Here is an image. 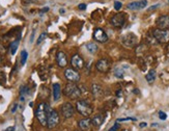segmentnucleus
<instances>
[{"label":"nucleus","instance_id":"f257e3e1","mask_svg":"<svg viewBox=\"0 0 169 131\" xmlns=\"http://www.w3.org/2000/svg\"><path fill=\"white\" fill-rule=\"evenodd\" d=\"M50 109V106L47 103H39L35 109V118L38 119L39 123L42 126H47V121H48V112Z\"/></svg>","mask_w":169,"mask_h":131},{"label":"nucleus","instance_id":"f03ea898","mask_svg":"<svg viewBox=\"0 0 169 131\" xmlns=\"http://www.w3.org/2000/svg\"><path fill=\"white\" fill-rule=\"evenodd\" d=\"M64 96H67L68 98L70 99H73V100L80 98L82 95L80 87H78L76 83H73V82H68V83L65 85L64 90Z\"/></svg>","mask_w":169,"mask_h":131},{"label":"nucleus","instance_id":"7ed1b4c3","mask_svg":"<svg viewBox=\"0 0 169 131\" xmlns=\"http://www.w3.org/2000/svg\"><path fill=\"white\" fill-rule=\"evenodd\" d=\"M76 109L80 115L88 118L93 112V108L90 105L89 102H87L86 100H78L76 103Z\"/></svg>","mask_w":169,"mask_h":131},{"label":"nucleus","instance_id":"20e7f679","mask_svg":"<svg viewBox=\"0 0 169 131\" xmlns=\"http://www.w3.org/2000/svg\"><path fill=\"white\" fill-rule=\"evenodd\" d=\"M154 38L157 40L159 44H167L169 43V29H160L156 28L151 31Z\"/></svg>","mask_w":169,"mask_h":131},{"label":"nucleus","instance_id":"39448f33","mask_svg":"<svg viewBox=\"0 0 169 131\" xmlns=\"http://www.w3.org/2000/svg\"><path fill=\"white\" fill-rule=\"evenodd\" d=\"M59 121H60V118H59V115L56 110L52 109L50 108L49 112H48V121H47V127L49 129H53L55 128L57 125L59 124Z\"/></svg>","mask_w":169,"mask_h":131},{"label":"nucleus","instance_id":"423d86ee","mask_svg":"<svg viewBox=\"0 0 169 131\" xmlns=\"http://www.w3.org/2000/svg\"><path fill=\"white\" fill-rule=\"evenodd\" d=\"M120 41H122V44L124 45L125 47L127 48H133L136 46L137 42H138V40H137V36L134 35V33H127V35H124L120 38Z\"/></svg>","mask_w":169,"mask_h":131},{"label":"nucleus","instance_id":"0eeeda50","mask_svg":"<svg viewBox=\"0 0 169 131\" xmlns=\"http://www.w3.org/2000/svg\"><path fill=\"white\" fill-rule=\"evenodd\" d=\"M127 21V17L124 13H117L110 19V24L115 28H122Z\"/></svg>","mask_w":169,"mask_h":131},{"label":"nucleus","instance_id":"6e6552de","mask_svg":"<svg viewBox=\"0 0 169 131\" xmlns=\"http://www.w3.org/2000/svg\"><path fill=\"white\" fill-rule=\"evenodd\" d=\"M60 112L64 119H70L75 115V107L70 102H65L60 107Z\"/></svg>","mask_w":169,"mask_h":131},{"label":"nucleus","instance_id":"1a4fd4ad","mask_svg":"<svg viewBox=\"0 0 169 131\" xmlns=\"http://www.w3.org/2000/svg\"><path fill=\"white\" fill-rule=\"evenodd\" d=\"M64 77L70 82L76 83V82L80 81L81 76H80V74L78 73V71L75 70L74 68H68V69L64 70Z\"/></svg>","mask_w":169,"mask_h":131},{"label":"nucleus","instance_id":"9d476101","mask_svg":"<svg viewBox=\"0 0 169 131\" xmlns=\"http://www.w3.org/2000/svg\"><path fill=\"white\" fill-rule=\"evenodd\" d=\"M111 68V62L107 58H101L97 61L96 69L101 73H107Z\"/></svg>","mask_w":169,"mask_h":131},{"label":"nucleus","instance_id":"9b49d317","mask_svg":"<svg viewBox=\"0 0 169 131\" xmlns=\"http://www.w3.org/2000/svg\"><path fill=\"white\" fill-rule=\"evenodd\" d=\"M71 65H72V68H74L75 70H81L84 68L85 62H84V59L81 57V55L74 54L71 59Z\"/></svg>","mask_w":169,"mask_h":131},{"label":"nucleus","instance_id":"f8f14e48","mask_svg":"<svg viewBox=\"0 0 169 131\" xmlns=\"http://www.w3.org/2000/svg\"><path fill=\"white\" fill-rule=\"evenodd\" d=\"M93 39L99 43H106L108 42V36L106 33V31L103 28H96L93 31Z\"/></svg>","mask_w":169,"mask_h":131},{"label":"nucleus","instance_id":"ddd939ff","mask_svg":"<svg viewBox=\"0 0 169 131\" xmlns=\"http://www.w3.org/2000/svg\"><path fill=\"white\" fill-rule=\"evenodd\" d=\"M156 24L160 29H169V16L162 15L156 21Z\"/></svg>","mask_w":169,"mask_h":131},{"label":"nucleus","instance_id":"4468645a","mask_svg":"<svg viewBox=\"0 0 169 131\" xmlns=\"http://www.w3.org/2000/svg\"><path fill=\"white\" fill-rule=\"evenodd\" d=\"M56 62L60 68H65L68 66V56L64 51H58L56 54Z\"/></svg>","mask_w":169,"mask_h":131},{"label":"nucleus","instance_id":"2eb2a0df","mask_svg":"<svg viewBox=\"0 0 169 131\" xmlns=\"http://www.w3.org/2000/svg\"><path fill=\"white\" fill-rule=\"evenodd\" d=\"M147 6V0H139V1H134L128 4V8L131 11H139Z\"/></svg>","mask_w":169,"mask_h":131},{"label":"nucleus","instance_id":"dca6fc26","mask_svg":"<svg viewBox=\"0 0 169 131\" xmlns=\"http://www.w3.org/2000/svg\"><path fill=\"white\" fill-rule=\"evenodd\" d=\"M91 94L96 99H100L104 96V90L100 84L98 83H93L91 85Z\"/></svg>","mask_w":169,"mask_h":131},{"label":"nucleus","instance_id":"f3484780","mask_svg":"<svg viewBox=\"0 0 169 131\" xmlns=\"http://www.w3.org/2000/svg\"><path fill=\"white\" fill-rule=\"evenodd\" d=\"M78 126L80 127L81 130H88L90 129V127L93 126V123H91V119L89 118H84L82 120L78 121Z\"/></svg>","mask_w":169,"mask_h":131},{"label":"nucleus","instance_id":"a211bd4d","mask_svg":"<svg viewBox=\"0 0 169 131\" xmlns=\"http://www.w3.org/2000/svg\"><path fill=\"white\" fill-rule=\"evenodd\" d=\"M52 93L54 101H58L61 96V87L59 83H53L52 85Z\"/></svg>","mask_w":169,"mask_h":131},{"label":"nucleus","instance_id":"6ab92c4d","mask_svg":"<svg viewBox=\"0 0 169 131\" xmlns=\"http://www.w3.org/2000/svg\"><path fill=\"white\" fill-rule=\"evenodd\" d=\"M20 40H21V35H19V36L15 40V41L10 43V54H13V55H14V54H16V52H17V49H18V47H19Z\"/></svg>","mask_w":169,"mask_h":131},{"label":"nucleus","instance_id":"aec40b11","mask_svg":"<svg viewBox=\"0 0 169 131\" xmlns=\"http://www.w3.org/2000/svg\"><path fill=\"white\" fill-rule=\"evenodd\" d=\"M156 77H157V73H156V70H154V69L150 70L148 73L145 75V79H146V81L150 84H151L155 80H156Z\"/></svg>","mask_w":169,"mask_h":131},{"label":"nucleus","instance_id":"412c9836","mask_svg":"<svg viewBox=\"0 0 169 131\" xmlns=\"http://www.w3.org/2000/svg\"><path fill=\"white\" fill-rule=\"evenodd\" d=\"M103 121H104V118H103L102 115H97L94 118L91 119V123L94 127H100L103 124Z\"/></svg>","mask_w":169,"mask_h":131},{"label":"nucleus","instance_id":"4be33fe9","mask_svg":"<svg viewBox=\"0 0 169 131\" xmlns=\"http://www.w3.org/2000/svg\"><path fill=\"white\" fill-rule=\"evenodd\" d=\"M86 49H87V51H88V52H89V53L94 54V53L98 52V50H99V46L96 44V43L90 42V43H87V44H86Z\"/></svg>","mask_w":169,"mask_h":131},{"label":"nucleus","instance_id":"5701e85b","mask_svg":"<svg viewBox=\"0 0 169 131\" xmlns=\"http://www.w3.org/2000/svg\"><path fill=\"white\" fill-rule=\"evenodd\" d=\"M114 76L117 77L118 79H122L124 78L125 76V71L122 69V68H116L115 70H114Z\"/></svg>","mask_w":169,"mask_h":131},{"label":"nucleus","instance_id":"b1692460","mask_svg":"<svg viewBox=\"0 0 169 131\" xmlns=\"http://www.w3.org/2000/svg\"><path fill=\"white\" fill-rule=\"evenodd\" d=\"M27 58H28L27 51L26 50H22V52H21V59H20V61H21V66H24L25 64H26Z\"/></svg>","mask_w":169,"mask_h":131},{"label":"nucleus","instance_id":"393cba45","mask_svg":"<svg viewBox=\"0 0 169 131\" xmlns=\"http://www.w3.org/2000/svg\"><path fill=\"white\" fill-rule=\"evenodd\" d=\"M146 50H147V46H146V45H144V44H142V45H140V46L137 47V49H136V53L139 55L140 53L143 54V53H144Z\"/></svg>","mask_w":169,"mask_h":131},{"label":"nucleus","instance_id":"a878e982","mask_svg":"<svg viewBox=\"0 0 169 131\" xmlns=\"http://www.w3.org/2000/svg\"><path fill=\"white\" fill-rule=\"evenodd\" d=\"M146 40H147V42L150 43V45H157V44H159V43L157 42V40L154 38L153 33H150V35H147V36H146Z\"/></svg>","mask_w":169,"mask_h":131},{"label":"nucleus","instance_id":"bb28decb","mask_svg":"<svg viewBox=\"0 0 169 131\" xmlns=\"http://www.w3.org/2000/svg\"><path fill=\"white\" fill-rule=\"evenodd\" d=\"M29 93V89H28L27 85H22L20 87V95L21 96H24L25 97V94H28Z\"/></svg>","mask_w":169,"mask_h":131},{"label":"nucleus","instance_id":"cd10ccee","mask_svg":"<svg viewBox=\"0 0 169 131\" xmlns=\"http://www.w3.org/2000/svg\"><path fill=\"white\" fill-rule=\"evenodd\" d=\"M47 38V32H43L39 35V39H38V41H36V45H39V44H42L43 42L45 41V39Z\"/></svg>","mask_w":169,"mask_h":131},{"label":"nucleus","instance_id":"c85d7f7f","mask_svg":"<svg viewBox=\"0 0 169 131\" xmlns=\"http://www.w3.org/2000/svg\"><path fill=\"white\" fill-rule=\"evenodd\" d=\"M6 81V77L3 72H0V85H3Z\"/></svg>","mask_w":169,"mask_h":131},{"label":"nucleus","instance_id":"c756f323","mask_svg":"<svg viewBox=\"0 0 169 131\" xmlns=\"http://www.w3.org/2000/svg\"><path fill=\"white\" fill-rule=\"evenodd\" d=\"M122 6V3L120 1H115L114 2V8H115L116 11H119L120 8Z\"/></svg>","mask_w":169,"mask_h":131},{"label":"nucleus","instance_id":"7c9ffc66","mask_svg":"<svg viewBox=\"0 0 169 131\" xmlns=\"http://www.w3.org/2000/svg\"><path fill=\"white\" fill-rule=\"evenodd\" d=\"M159 118L164 121V120L167 119V115H166L164 112H159Z\"/></svg>","mask_w":169,"mask_h":131},{"label":"nucleus","instance_id":"2f4dec72","mask_svg":"<svg viewBox=\"0 0 169 131\" xmlns=\"http://www.w3.org/2000/svg\"><path fill=\"white\" fill-rule=\"evenodd\" d=\"M124 121H136L135 118H124V119H118L117 122H124Z\"/></svg>","mask_w":169,"mask_h":131},{"label":"nucleus","instance_id":"473e14b6","mask_svg":"<svg viewBox=\"0 0 169 131\" xmlns=\"http://www.w3.org/2000/svg\"><path fill=\"white\" fill-rule=\"evenodd\" d=\"M118 128H119V124L118 123H115L112 127L110 128L109 131H117V130H118Z\"/></svg>","mask_w":169,"mask_h":131},{"label":"nucleus","instance_id":"72a5a7b5","mask_svg":"<svg viewBox=\"0 0 169 131\" xmlns=\"http://www.w3.org/2000/svg\"><path fill=\"white\" fill-rule=\"evenodd\" d=\"M160 6V4L158 3V4H154V5H151L150 7H148L147 8V12H151V11H154V10H157Z\"/></svg>","mask_w":169,"mask_h":131},{"label":"nucleus","instance_id":"f704fd0d","mask_svg":"<svg viewBox=\"0 0 169 131\" xmlns=\"http://www.w3.org/2000/svg\"><path fill=\"white\" fill-rule=\"evenodd\" d=\"M78 8H79V10H81V11L86 10V4H85V3H80L78 5Z\"/></svg>","mask_w":169,"mask_h":131},{"label":"nucleus","instance_id":"c9c22d12","mask_svg":"<svg viewBox=\"0 0 169 131\" xmlns=\"http://www.w3.org/2000/svg\"><path fill=\"white\" fill-rule=\"evenodd\" d=\"M5 47L4 46H2L1 44H0V55H1V54H3V53H5Z\"/></svg>","mask_w":169,"mask_h":131},{"label":"nucleus","instance_id":"e433bc0d","mask_svg":"<svg viewBox=\"0 0 169 131\" xmlns=\"http://www.w3.org/2000/svg\"><path fill=\"white\" fill-rule=\"evenodd\" d=\"M34 35H35V29H33L32 33H31V36H30V43H32V42H33V40H34Z\"/></svg>","mask_w":169,"mask_h":131},{"label":"nucleus","instance_id":"4c0bfd02","mask_svg":"<svg viewBox=\"0 0 169 131\" xmlns=\"http://www.w3.org/2000/svg\"><path fill=\"white\" fill-rule=\"evenodd\" d=\"M17 108H18V104H14V106L13 108H11V112H16V110H17Z\"/></svg>","mask_w":169,"mask_h":131},{"label":"nucleus","instance_id":"58836bf2","mask_svg":"<svg viewBox=\"0 0 169 131\" xmlns=\"http://www.w3.org/2000/svg\"><path fill=\"white\" fill-rule=\"evenodd\" d=\"M4 131H15V127L14 126H10V127H8V128H6Z\"/></svg>","mask_w":169,"mask_h":131},{"label":"nucleus","instance_id":"ea45409f","mask_svg":"<svg viewBox=\"0 0 169 131\" xmlns=\"http://www.w3.org/2000/svg\"><path fill=\"white\" fill-rule=\"evenodd\" d=\"M139 126L141 127V128H143V127H146V126H147V124L145 123V122H143V123H140V124H139Z\"/></svg>","mask_w":169,"mask_h":131},{"label":"nucleus","instance_id":"a19ab883","mask_svg":"<svg viewBox=\"0 0 169 131\" xmlns=\"http://www.w3.org/2000/svg\"><path fill=\"white\" fill-rule=\"evenodd\" d=\"M49 11V7H44L43 10L41 11V13H45V12H48Z\"/></svg>","mask_w":169,"mask_h":131},{"label":"nucleus","instance_id":"79ce46f5","mask_svg":"<svg viewBox=\"0 0 169 131\" xmlns=\"http://www.w3.org/2000/svg\"><path fill=\"white\" fill-rule=\"evenodd\" d=\"M116 95H117V96H118V97H120V96H122V91H120V90H118V91H117V93H116Z\"/></svg>","mask_w":169,"mask_h":131},{"label":"nucleus","instance_id":"37998d69","mask_svg":"<svg viewBox=\"0 0 169 131\" xmlns=\"http://www.w3.org/2000/svg\"><path fill=\"white\" fill-rule=\"evenodd\" d=\"M20 101H25V97L24 96H21V97H20Z\"/></svg>","mask_w":169,"mask_h":131},{"label":"nucleus","instance_id":"c03bdc74","mask_svg":"<svg viewBox=\"0 0 169 131\" xmlns=\"http://www.w3.org/2000/svg\"><path fill=\"white\" fill-rule=\"evenodd\" d=\"M2 62H3V58H2V56L0 55V66H2Z\"/></svg>","mask_w":169,"mask_h":131},{"label":"nucleus","instance_id":"a18cd8bd","mask_svg":"<svg viewBox=\"0 0 169 131\" xmlns=\"http://www.w3.org/2000/svg\"><path fill=\"white\" fill-rule=\"evenodd\" d=\"M64 12H65V11L64 10V8H60V10H59V13L60 14H64Z\"/></svg>","mask_w":169,"mask_h":131},{"label":"nucleus","instance_id":"49530a36","mask_svg":"<svg viewBox=\"0 0 169 131\" xmlns=\"http://www.w3.org/2000/svg\"><path fill=\"white\" fill-rule=\"evenodd\" d=\"M134 93H135V94H138V93H139V91H137V89H135V91H134Z\"/></svg>","mask_w":169,"mask_h":131},{"label":"nucleus","instance_id":"de8ad7c7","mask_svg":"<svg viewBox=\"0 0 169 131\" xmlns=\"http://www.w3.org/2000/svg\"><path fill=\"white\" fill-rule=\"evenodd\" d=\"M74 131H81V130H74Z\"/></svg>","mask_w":169,"mask_h":131},{"label":"nucleus","instance_id":"09e8293b","mask_svg":"<svg viewBox=\"0 0 169 131\" xmlns=\"http://www.w3.org/2000/svg\"><path fill=\"white\" fill-rule=\"evenodd\" d=\"M168 3H169V0H168Z\"/></svg>","mask_w":169,"mask_h":131}]
</instances>
